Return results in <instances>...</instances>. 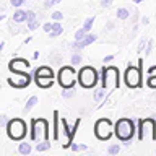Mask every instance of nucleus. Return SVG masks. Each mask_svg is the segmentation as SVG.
<instances>
[{"instance_id": "f257e3e1", "label": "nucleus", "mask_w": 156, "mask_h": 156, "mask_svg": "<svg viewBox=\"0 0 156 156\" xmlns=\"http://www.w3.org/2000/svg\"><path fill=\"white\" fill-rule=\"evenodd\" d=\"M101 83H102V88H106L107 91L117 90V88L120 86V73H119V68L114 67V65L102 67Z\"/></svg>"}, {"instance_id": "f03ea898", "label": "nucleus", "mask_w": 156, "mask_h": 156, "mask_svg": "<svg viewBox=\"0 0 156 156\" xmlns=\"http://www.w3.org/2000/svg\"><path fill=\"white\" fill-rule=\"evenodd\" d=\"M114 133L120 141H130L135 135V124L132 119H127V117H122L115 122L114 127Z\"/></svg>"}, {"instance_id": "7ed1b4c3", "label": "nucleus", "mask_w": 156, "mask_h": 156, "mask_svg": "<svg viewBox=\"0 0 156 156\" xmlns=\"http://www.w3.org/2000/svg\"><path fill=\"white\" fill-rule=\"evenodd\" d=\"M28 133V125L23 119H12L7 125V135L8 138H12L15 141L23 140Z\"/></svg>"}, {"instance_id": "20e7f679", "label": "nucleus", "mask_w": 156, "mask_h": 156, "mask_svg": "<svg viewBox=\"0 0 156 156\" xmlns=\"http://www.w3.org/2000/svg\"><path fill=\"white\" fill-rule=\"evenodd\" d=\"M31 140L33 141L49 140V122L46 119L31 120Z\"/></svg>"}, {"instance_id": "39448f33", "label": "nucleus", "mask_w": 156, "mask_h": 156, "mask_svg": "<svg viewBox=\"0 0 156 156\" xmlns=\"http://www.w3.org/2000/svg\"><path fill=\"white\" fill-rule=\"evenodd\" d=\"M146 138L156 140V122L151 117L138 120V140L143 141Z\"/></svg>"}, {"instance_id": "423d86ee", "label": "nucleus", "mask_w": 156, "mask_h": 156, "mask_svg": "<svg viewBox=\"0 0 156 156\" xmlns=\"http://www.w3.org/2000/svg\"><path fill=\"white\" fill-rule=\"evenodd\" d=\"M78 83L90 90V88H94L96 83H98V72L96 68L93 67H81L80 72H78Z\"/></svg>"}, {"instance_id": "0eeeda50", "label": "nucleus", "mask_w": 156, "mask_h": 156, "mask_svg": "<svg viewBox=\"0 0 156 156\" xmlns=\"http://www.w3.org/2000/svg\"><path fill=\"white\" fill-rule=\"evenodd\" d=\"M57 80H58V85L62 88H73L76 83V72L72 65H67V67H62L58 70V75H57Z\"/></svg>"}, {"instance_id": "6e6552de", "label": "nucleus", "mask_w": 156, "mask_h": 156, "mask_svg": "<svg viewBox=\"0 0 156 156\" xmlns=\"http://www.w3.org/2000/svg\"><path fill=\"white\" fill-rule=\"evenodd\" d=\"M124 81L129 88H140L141 86V70L135 65L127 67L124 73Z\"/></svg>"}, {"instance_id": "1a4fd4ad", "label": "nucleus", "mask_w": 156, "mask_h": 156, "mask_svg": "<svg viewBox=\"0 0 156 156\" xmlns=\"http://www.w3.org/2000/svg\"><path fill=\"white\" fill-rule=\"evenodd\" d=\"M112 132H114V129H112L109 119H99L94 124V135L98 140H109L112 136Z\"/></svg>"}, {"instance_id": "9d476101", "label": "nucleus", "mask_w": 156, "mask_h": 156, "mask_svg": "<svg viewBox=\"0 0 156 156\" xmlns=\"http://www.w3.org/2000/svg\"><path fill=\"white\" fill-rule=\"evenodd\" d=\"M31 75H28L26 72H18L16 76H12V78H7L8 85L13 86V88H26L29 86V83H31Z\"/></svg>"}, {"instance_id": "9b49d317", "label": "nucleus", "mask_w": 156, "mask_h": 156, "mask_svg": "<svg viewBox=\"0 0 156 156\" xmlns=\"http://www.w3.org/2000/svg\"><path fill=\"white\" fill-rule=\"evenodd\" d=\"M96 39H98V36H96V34H93V33H86V36L83 37L81 41H75V42L72 44V49H73L75 52H76V51L80 52L81 49H85V47H88V46H90V44L96 42Z\"/></svg>"}, {"instance_id": "f8f14e48", "label": "nucleus", "mask_w": 156, "mask_h": 156, "mask_svg": "<svg viewBox=\"0 0 156 156\" xmlns=\"http://www.w3.org/2000/svg\"><path fill=\"white\" fill-rule=\"evenodd\" d=\"M29 67H31V65H29V62L26 60V58H21V57L13 58V60L8 63L10 72H13V73H18V72H26Z\"/></svg>"}, {"instance_id": "ddd939ff", "label": "nucleus", "mask_w": 156, "mask_h": 156, "mask_svg": "<svg viewBox=\"0 0 156 156\" xmlns=\"http://www.w3.org/2000/svg\"><path fill=\"white\" fill-rule=\"evenodd\" d=\"M34 81L39 88H51L54 85V76H34Z\"/></svg>"}, {"instance_id": "4468645a", "label": "nucleus", "mask_w": 156, "mask_h": 156, "mask_svg": "<svg viewBox=\"0 0 156 156\" xmlns=\"http://www.w3.org/2000/svg\"><path fill=\"white\" fill-rule=\"evenodd\" d=\"M13 21L15 23H26L28 21V10L24 12L21 8H16L13 12Z\"/></svg>"}, {"instance_id": "2eb2a0df", "label": "nucleus", "mask_w": 156, "mask_h": 156, "mask_svg": "<svg viewBox=\"0 0 156 156\" xmlns=\"http://www.w3.org/2000/svg\"><path fill=\"white\" fill-rule=\"evenodd\" d=\"M34 76H54V70L47 65L39 67V68H36V72H34Z\"/></svg>"}, {"instance_id": "dca6fc26", "label": "nucleus", "mask_w": 156, "mask_h": 156, "mask_svg": "<svg viewBox=\"0 0 156 156\" xmlns=\"http://www.w3.org/2000/svg\"><path fill=\"white\" fill-rule=\"evenodd\" d=\"M62 33H63V26H62V23H60V21H54V28H52V31L49 33V37H51V39L58 37Z\"/></svg>"}, {"instance_id": "f3484780", "label": "nucleus", "mask_w": 156, "mask_h": 156, "mask_svg": "<svg viewBox=\"0 0 156 156\" xmlns=\"http://www.w3.org/2000/svg\"><path fill=\"white\" fill-rule=\"evenodd\" d=\"M31 151H33V146H31V143H28V141H21V143L18 145V153L20 154L28 156V154H31Z\"/></svg>"}, {"instance_id": "a211bd4d", "label": "nucleus", "mask_w": 156, "mask_h": 156, "mask_svg": "<svg viewBox=\"0 0 156 156\" xmlns=\"http://www.w3.org/2000/svg\"><path fill=\"white\" fill-rule=\"evenodd\" d=\"M37 102H39L37 96H31V98H29V99L26 101V104H24V107H23V114H24V115H26V114H29V111H31L33 107L37 104Z\"/></svg>"}, {"instance_id": "6ab92c4d", "label": "nucleus", "mask_w": 156, "mask_h": 156, "mask_svg": "<svg viewBox=\"0 0 156 156\" xmlns=\"http://www.w3.org/2000/svg\"><path fill=\"white\" fill-rule=\"evenodd\" d=\"M54 127H52V138L54 140H58V120H60V117H58V111H54Z\"/></svg>"}, {"instance_id": "aec40b11", "label": "nucleus", "mask_w": 156, "mask_h": 156, "mask_svg": "<svg viewBox=\"0 0 156 156\" xmlns=\"http://www.w3.org/2000/svg\"><path fill=\"white\" fill-rule=\"evenodd\" d=\"M115 16L119 18V20H127L130 16V10H127L125 7H120V8H117V12H115Z\"/></svg>"}, {"instance_id": "412c9836", "label": "nucleus", "mask_w": 156, "mask_h": 156, "mask_svg": "<svg viewBox=\"0 0 156 156\" xmlns=\"http://www.w3.org/2000/svg\"><path fill=\"white\" fill-rule=\"evenodd\" d=\"M49 148H51V141H49V140H42V141H39V143L36 145V151H37V153L47 151Z\"/></svg>"}, {"instance_id": "4be33fe9", "label": "nucleus", "mask_w": 156, "mask_h": 156, "mask_svg": "<svg viewBox=\"0 0 156 156\" xmlns=\"http://www.w3.org/2000/svg\"><path fill=\"white\" fill-rule=\"evenodd\" d=\"M94 20H96V16H90V18H86V20H85V23H83V29H85L86 33H90V31H91L93 24H94Z\"/></svg>"}, {"instance_id": "5701e85b", "label": "nucleus", "mask_w": 156, "mask_h": 156, "mask_svg": "<svg viewBox=\"0 0 156 156\" xmlns=\"http://www.w3.org/2000/svg\"><path fill=\"white\" fill-rule=\"evenodd\" d=\"M107 153L112 154V156H115V154H119L120 153V146L117 145V143H112L109 148H107Z\"/></svg>"}, {"instance_id": "b1692460", "label": "nucleus", "mask_w": 156, "mask_h": 156, "mask_svg": "<svg viewBox=\"0 0 156 156\" xmlns=\"http://www.w3.org/2000/svg\"><path fill=\"white\" fill-rule=\"evenodd\" d=\"M75 96V91H73V88H63L62 91V98H65V99H70V98Z\"/></svg>"}, {"instance_id": "393cba45", "label": "nucleus", "mask_w": 156, "mask_h": 156, "mask_svg": "<svg viewBox=\"0 0 156 156\" xmlns=\"http://www.w3.org/2000/svg\"><path fill=\"white\" fill-rule=\"evenodd\" d=\"M81 60H83V57L80 55V54H78V52H75V54H73V55H72V65H80V63H81Z\"/></svg>"}, {"instance_id": "a878e982", "label": "nucleus", "mask_w": 156, "mask_h": 156, "mask_svg": "<svg viewBox=\"0 0 156 156\" xmlns=\"http://www.w3.org/2000/svg\"><path fill=\"white\" fill-rule=\"evenodd\" d=\"M26 26L29 31H36V29L39 28V21H37V18L36 20H33V21H26Z\"/></svg>"}, {"instance_id": "bb28decb", "label": "nucleus", "mask_w": 156, "mask_h": 156, "mask_svg": "<svg viewBox=\"0 0 156 156\" xmlns=\"http://www.w3.org/2000/svg\"><path fill=\"white\" fill-rule=\"evenodd\" d=\"M146 46H148V39H140V42H138V47H136V52H143L145 51V49H146Z\"/></svg>"}, {"instance_id": "cd10ccee", "label": "nucleus", "mask_w": 156, "mask_h": 156, "mask_svg": "<svg viewBox=\"0 0 156 156\" xmlns=\"http://www.w3.org/2000/svg\"><path fill=\"white\" fill-rule=\"evenodd\" d=\"M106 88H101V90H98L96 93H94V101L96 102H99V101H102V98H104V94H106Z\"/></svg>"}, {"instance_id": "c85d7f7f", "label": "nucleus", "mask_w": 156, "mask_h": 156, "mask_svg": "<svg viewBox=\"0 0 156 156\" xmlns=\"http://www.w3.org/2000/svg\"><path fill=\"white\" fill-rule=\"evenodd\" d=\"M85 36H86V31H85L83 28H80V29H78V31L75 33V41H81V39L85 37Z\"/></svg>"}, {"instance_id": "c756f323", "label": "nucleus", "mask_w": 156, "mask_h": 156, "mask_svg": "<svg viewBox=\"0 0 156 156\" xmlns=\"http://www.w3.org/2000/svg\"><path fill=\"white\" fill-rule=\"evenodd\" d=\"M72 151H85V150H88V146L86 145H76V143H72Z\"/></svg>"}, {"instance_id": "7c9ffc66", "label": "nucleus", "mask_w": 156, "mask_h": 156, "mask_svg": "<svg viewBox=\"0 0 156 156\" xmlns=\"http://www.w3.org/2000/svg\"><path fill=\"white\" fill-rule=\"evenodd\" d=\"M24 2H26V0H10V5H12L13 8H20L24 5Z\"/></svg>"}, {"instance_id": "2f4dec72", "label": "nucleus", "mask_w": 156, "mask_h": 156, "mask_svg": "<svg viewBox=\"0 0 156 156\" xmlns=\"http://www.w3.org/2000/svg\"><path fill=\"white\" fill-rule=\"evenodd\" d=\"M52 20H54V21H62V20H63V13L62 12H52Z\"/></svg>"}, {"instance_id": "473e14b6", "label": "nucleus", "mask_w": 156, "mask_h": 156, "mask_svg": "<svg viewBox=\"0 0 156 156\" xmlns=\"http://www.w3.org/2000/svg\"><path fill=\"white\" fill-rule=\"evenodd\" d=\"M8 117L5 115V114H2L0 115V127H3V129H7V125H8Z\"/></svg>"}, {"instance_id": "72a5a7b5", "label": "nucleus", "mask_w": 156, "mask_h": 156, "mask_svg": "<svg viewBox=\"0 0 156 156\" xmlns=\"http://www.w3.org/2000/svg\"><path fill=\"white\" fill-rule=\"evenodd\" d=\"M148 86H150V88H153V90H156V75L148 76Z\"/></svg>"}, {"instance_id": "f704fd0d", "label": "nucleus", "mask_w": 156, "mask_h": 156, "mask_svg": "<svg viewBox=\"0 0 156 156\" xmlns=\"http://www.w3.org/2000/svg\"><path fill=\"white\" fill-rule=\"evenodd\" d=\"M151 52H153V41L148 39V46H146V49H145V55H150Z\"/></svg>"}, {"instance_id": "c9c22d12", "label": "nucleus", "mask_w": 156, "mask_h": 156, "mask_svg": "<svg viewBox=\"0 0 156 156\" xmlns=\"http://www.w3.org/2000/svg\"><path fill=\"white\" fill-rule=\"evenodd\" d=\"M52 28H54V21H52V23H44V24H42V29H44L46 33H51Z\"/></svg>"}, {"instance_id": "e433bc0d", "label": "nucleus", "mask_w": 156, "mask_h": 156, "mask_svg": "<svg viewBox=\"0 0 156 156\" xmlns=\"http://www.w3.org/2000/svg\"><path fill=\"white\" fill-rule=\"evenodd\" d=\"M36 12H33V10H28V21H33V20H36Z\"/></svg>"}, {"instance_id": "4c0bfd02", "label": "nucleus", "mask_w": 156, "mask_h": 156, "mask_svg": "<svg viewBox=\"0 0 156 156\" xmlns=\"http://www.w3.org/2000/svg\"><path fill=\"white\" fill-rule=\"evenodd\" d=\"M111 5H112V0H102V2H101L102 8H107V7H111Z\"/></svg>"}, {"instance_id": "58836bf2", "label": "nucleus", "mask_w": 156, "mask_h": 156, "mask_svg": "<svg viewBox=\"0 0 156 156\" xmlns=\"http://www.w3.org/2000/svg\"><path fill=\"white\" fill-rule=\"evenodd\" d=\"M153 75H156V67H150L148 68V76H153Z\"/></svg>"}, {"instance_id": "ea45409f", "label": "nucleus", "mask_w": 156, "mask_h": 156, "mask_svg": "<svg viewBox=\"0 0 156 156\" xmlns=\"http://www.w3.org/2000/svg\"><path fill=\"white\" fill-rule=\"evenodd\" d=\"M54 3H55L54 0H46V2H44V7H46V8H51Z\"/></svg>"}, {"instance_id": "a19ab883", "label": "nucleus", "mask_w": 156, "mask_h": 156, "mask_svg": "<svg viewBox=\"0 0 156 156\" xmlns=\"http://www.w3.org/2000/svg\"><path fill=\"white\" fill-rule=\"evenodd\" d=\"M112 60H114V55H106L104 57V63H111Z\"/></svg>"}, {"instance_id": "79ce46f5", "label": "nucleus", "mask_w": 156, "mask_h": 156, "mask_svg": "<svg viewBox=\"0 0 156 156\" xmlns=\"http://www.w3.org/2000/svg\"><path fill=\"white\" fill-rule=\"evenodd\" d=\"M106 28L109 29V31H112V29L115 28V26H114V21H107V24H106Z\"/></svg>"}, {"instance_id": "37998d69", "label": "nucleus", "mask_w": 156, "mask_h": 156, "mask_svg": "<svg viewBox=\"0 0 156 156\" xmlns=\"http://www.w3.org/2000/svg\"><path fill=\"white\" fill-rule=\"evenodd\" d=\"M141 21H143V24H148V23H150V20L146 18V16H143V18H141Z\"/></svg>"}, {"instance_id": "c03bdc74", "label": "nucleus", "mask_w": 156, "mask_h": 156, "mask_svg": "<svg viewBox=\"0 0 156 156\" xmlns=\"http://www.w3.org/2000/svg\"><path fill=\"white\" fill-rule=\"evenodd\" d=\"M143 0H133V3H141Z\"/></svg>"}, {"instance_id": "a18cd8bd", "label": "nucleus", "mask_w": 156, "mask_h": 156, "mask_svg": "<svg viewBox=\"0 0 156 156\" xmlns=\"http://www.w3.org/2000/svg\"><path fill=\"white\" fill-rule=\"evenodd\" d=\"M54 2H55V3H58V2H60V0H54Z\"/></svg>"}]
</instances>
